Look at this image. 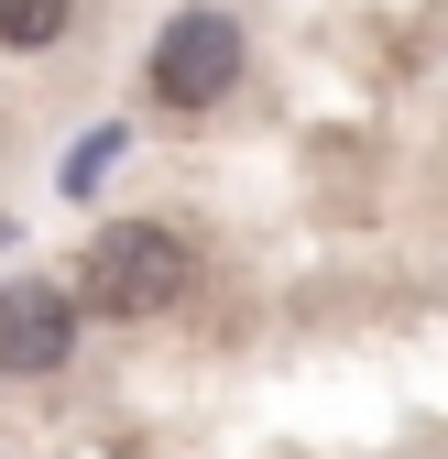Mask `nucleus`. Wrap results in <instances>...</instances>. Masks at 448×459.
Masks as SVG:
<instances>
[{"label": "nucleus", "mask_w": 448, "mask_h": 459, "mask_svg": "<svg viewBox=\"0 0 448 459\" xmlns=\"http://www.w3.org/2000/svg\"><path fill=\"white\" fill-rule=\"evenodd\" d=\"M77 284H55V273H22V284H0V372H66L77 351Z\"/></svg>", "instance_id": "obj_2"}, {"label": "nucleus", "mask_w": 448, "mask_h": 459, "mask_svg": "<svg viewBox=\"0 0 448 459\" xmlns=\"http://www.w3.org/2000/svg\"><path fill=\"white\" fill-rule=\"evenodd\" d=\"M186 284H197V263H186V241L176 230H153V219H132V230H109V241H88V273H77V296L99 307V317H164V307H186Z\"/></svg>", "instance_id": "obj_1"}, {"label": "nucleus", "mask_w": 448, "mask_h": 459, "mask_svg": "<svg viewBox=\"0 0 448 459\" xmlns=\"http://www.w3.org/2000/svg\"><path fill=\"white\" fill-rule=\"evenodd\" d=\"M66 22H77V0H0V44H22V55H44Z\"/></svg>", "instance_id": "obj_4"}, {"label": "nucleus", "mask_w": 448, "mask_h": 459, "mask_svg": "<svg viewBox=\"0 0 448 459\" xmlns=\"http://www.w3.org/2000/svg\"><path fill=\"white\" fill-rule=\"evenodd\" d=\"M230 77H241V33L219 12H176L164 22V44H153V99L164 109H208Z\"/></svg>", "instance_id": "obj_3"}]
</instances>
